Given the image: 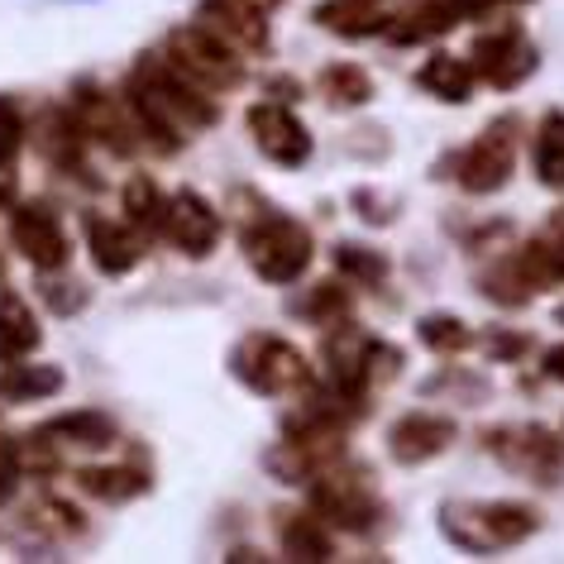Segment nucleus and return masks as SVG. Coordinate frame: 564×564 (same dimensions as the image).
Instances as JSON below:
<instances>
[{"label": "nucleus", "instance_id": "aec40b11", "mask_svg": "<svg viewBox=\"0 0 564 564\" xmlns=\"http://www.w3.org/2000/svg\"><path fill=\"white\" fill-rule=\"evenodd\" d=\"M124 202H130V216H134V220H144V225L159 220V192H153V182L134 177L130 192H124Z\"/></svg>", "mask_w": 564, "mask_h": 564}, {"label": "nucleus", "instance_id": "b1692460", "mask_svg": "<svg viewBox=\"0 0 564 564\" xmlns=\"http://www.w3.org/2000/svg\"><path fill=\"white\" fill-rule=\"evenodd\" d=\"M545 369H550V373H555V378H564V349H550Z\"/></svg>", "mask_w": 564, "mask_h": 564}, {"label": "nucleus", "instance_id": "20e7f679", "mask_svg": "<svg viewBox=\"0 0 564 564\" xmlns=\"http://www.w3.org/2000/svg\"><path fill=\"white\" fill-rule=\"evenodd\" d=\"M15 245L24 249V259H34L39 268H58L67 259V239L44 206H24L15 216Z\"/></svg>", "mask_w": 564, "mask_h": 564}, {"label": "nucleus", "instance_id": "f8f14e48", "mask_svg": "<svg viewBox=\"0 0 564 564\" xmlns=\"http://www.w3.org/2000/svg\"><path fill=\"white\" fill-rule=\"evenodd\" d=\"M91 245H96V263L106 268V273H124L134 259H139V245L124 230H116V225H91Z\"/></svg>", "mask_w": 564, "mask_h": 564}, {"label": "nucleus", "instance_id": "ddd939ff", "mask_svg": "<svg viewBox=\"0 0 564 564\" xmlns=\"http://www.w3.org/2000/svg\"><path fill=\"white\" fill-rule=\"evenodd\" d=\"M535 167H541L545 182H564V116H550L541 139H535Z\"/></svg>", "mask_w": 564, "mask_h": 564}, {"label": "nucleus", "instance_id": "f257e3e1", "mask_svg": "<svg viewBox=\"0 0 564 564\" xmlns=\"http://www.w3.org/2000/svg\"><path fill=\"white\" fill-rule=\"evenodd\" d=\"M445 531L464 550H498L535 531V512L517 502H492V507H445Z\"/></svg>", "mask_w": 564, "mask_h": 564}, {"label": "nucleus", "instance_id": "2eb2a0df", "mask_svg": "<svg viewBox=\"0 0 564 564\" xmlns=\"http://www.w3.org/2000/svg\"><path fill=\"white\" fill-rule=\"evenodd\" d=\"M282 545H288L297 560H326L330 555V541L316 521H297V527L288 521V527H282Z\"/></svg>", "mask_w": 564, "mask_h": 564}, {"label": "nucleus", "instance_id": "5701e85b", "mask_svg": "<svg viewBox=\"0 0 564 564\" xmlns=\"http://www.w3.org/2000/svg\"><path fill=\"white\" fill-rule=\"evenodd\" d=\"M20 153V116L10 101H0V167Z\"/></svg>", "mask_w": 564, "mask_h": 564}, {"label": "nucleus", "instance_id": "6e6552de", "mask_svg": "<svg viewBox=\"0 0 564 564\" xmlns=\"http://www.w3.org/2000/svg\"><path fill=\"white\" fill-rule=\"evenodd\" d=\"M449 435H455V426L441 416H406L398 431H392V455L416 464V459H431L441 455V449L449 445Z\"/></svg>", "mask_w": 564, "mask_h": 564}, {"label": "nucleus", "instance_id": "f3484780", "mask_svg": "<svg viewBox=\"0 0 564 564\" xmlns=\"http://www.w3.org/2000/svg\"><path fill=\"white\" fill-rule=\"evenodd\" d=\"M82 488L96 492V498H134L144 488V478H134L124 469H87L82 474Z\"/></svg>", "mask_w": 564, "mask_h": 564}, {"label": "nucleus", "instance_id": "393cba45", "mask_svg": "<svg viewBox=\"0 0 564 564\" xmlns=\"http://www.w3.org/2000/svg\"><path fill=\"white\" fill-rule=\"evenodd\" d=\"M459 10H484V6H492V0H455Z\"/></svg>", "mask_w": 564, "mask_h": 564}, {"label": "nucleus", "instance_id": "412c9836", "mask_svg": "<svg viewBox=\"0 0 564 564\" xmlns=\"http://www.w3.org/2000/svg\"><path fill=\"white\" fill-rule=\"evenodd\" d=\"M335 263L349 268V273H359V278H383L388 273V263L378 259V253H359V245H340V253H335Z\"/></svg>", "mask_w": 564, "mask_h": 564}, {"label": "nucleus", "instance_id": "0eeeda50", "mask_svg": "<svg viewBox=\"0 0 564 564\" xmlns=\"http://www.w3.org/2000/svg\"><path fill=\"white\" fill-rule=\"evenodd\" d=\"M173 235H177V245L187 249V253H210V245H216V235H220V220H216V210H210L202 196H177L173 202Z\"/></svg>", "mask_w": 564, "mask_h": 564}, {"label": "nucleus", "instance_id": "4468645a", "mask_svg": "<svg viewBox=\"0 0 564 564\" xmlns=\"http://www.w3.org/2000/svg\"><path fill=\"white\" fill-rule=\"evenodd\" d=\"M421 87L449 96V101H464V91H469V67L464 63H449V58H431L426 73H421Z\"/></svg>", "mask_w": 564, "mask_h": 564}, {"label": "nucleus", "instance_id": "7ed1b4c3", "mask_svg": "<svg viewBox=\"0 0 564 564\" xmlns=\"http://www.w3.org/2000/svg\"><path fill=\"white\" fill-rule=\"evenodd\" d=\"M249 124H253V139H259V149L268 153V159L302 163L306 153H312V139H306V130L282 106H253Z\"/></svg>", "mask_w": 564, "mask_h": 564}, {"label": "nucleus", "instance_id": "9b49d317", "mask_svg": "<svg viewBox=\"0 0 564 564\" xmlns=\"http://www.w3.org/2000/svg\"><path fill=\"white\" fill-rule=\"evenodd\" d=\"M39 345L34 316L20 297H0V359H20Z\"/></svg>", "mask_w": 564, "mask_h": 564}, {"label": "nucleus", "instance_id": "9d476101", "mask_svg": "<svg viewBox=\"0 0 564 564\" xmlns=\"http://www.w3.org/2000/svg\"><path fill=\"white\" fill-rule=\"evenodd\" d=\"M478 58H484V73L488 82H498V87H512L517 77L531 73V48L517 39V30H502L478 44Z\"/></svg>", "mask_w": 564, "mask_h": 564}, {"label": "nucleus", "instance_id": "39448f33", "mask_svg": "<svg viewBox=\"0 0 564 564\" xmlns=\"http://www.w3.org/2000/svg\"><path fill=\"white\" fill-rule=\"evenodd\" d=\"M249 349L259 355V369H239V373H245L253 388L278 392V388H292V383H302V378H306L302 355L292 345L273 340V335H263V340H249Z\"/></svg>", "mask_w": 564, "mask_h": 564}, {"label": "nucleus", "instance_id": "f03ea898", "mask_svg": "<svg viewBox=\"0 0 564 564\" xmlns=\"http://www.w3.org/2000/svg\"><path fill=\"white\" fill-rule=\"evenodd\" d=\"M245 245H249V263L273 282L297 278L306 268V259H312V239H306L302 225L288 220V216H268L259 230H249Z\"/></svg>", "mask_w": 564, "mask_h": 564}, {"label": "nucleus", "instance_id": "a211bd4d", "mask_svg": "<svg viewBox=\"0 0 564 564\" xmlns=\"http://www.w3.org/2000/svg\"><path fill=\"white\" fill-rule=\"evenodd\" d=\"M58 383L63 378L53 369H20L6 378V392L10 398H44V392H58Z\"/></svg>", "mask_w": 564, "mask_h": 564}, {"label": "nucleus", "instance_id": "1a4fd4ad", "mask_svg": "<svg viewBox=\"0 0 564 564\" xmlns=\"http://www.w3.org/2000/svg\"><path fill=\"white\" fill-rule=\"evenodd\" d=\"M173 48H177V63L187 67V73L206 77V82H235V77H239V67L225 58V48L216 44V39H206L202 30L177 34V39H173Z\"/></svg>", "mask_w": 564, "mask_h": 564}, {"label": "nucleus", "instance_id": "4be33fe9", "mask_svg": "<svg viewBox=\"0 0 564 564\" xmlns=\"http://www.w3.org/2000/svg\"><path fill=\"white\" fill-rule=\"evenodd\" d=\"M421 335H426V345H435V349H464L469 345V330L459 326V321H426V326H421Z\"/></svg>", "mask_w": 564, "mask_h": 564}, {"label": "nucleus", "instance_id": "dca6fc26", "mask_svg": "<svg viewBox=\"0 0 564 564\" xmlns=\"http://www.w3.org/2000/svg\"><path fill=\"white\" fill-rule=\"evenodd\" d=\"M326 91H330V101H340V106H359V101H369L373 87H369V77L359 73V67H330L326 77Z\"/></svg>", "mask_w": 564, "mask_h": 564}, {"label": "nucleus", "instance_id": "6ab92c4d", "mask_svg": "<svg viewBox=\"0 0 564 564\" xmlns=\"http://www.w3.org/2000/svg\"><path fill=\"white\" fill-rule=\"evenodd\" d=\"M63 435H77V445H110V421L106 416H67L58 421Z\"/></svg>", "mask_w": 564, "mask_h": 564}, {"label": "nucleus", "instance_id": "423d86ee", "mask_svg": "<svg viewBox=\"0 0 564 564\" xmlns=\"http://www.w3.org/2000/svg\"><path fill=\"white\" fill-rule=\"evenodd\" d=\"M507 173H512V134L507 130H492L474 144L469 163H464V187L469 192H492L502 187Z\"/></svg>", "mask_w": 564, "mask_h": 564}]
</instances>
